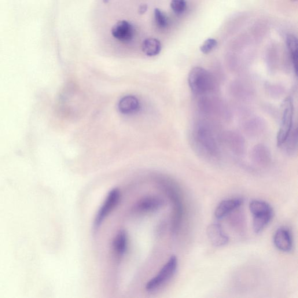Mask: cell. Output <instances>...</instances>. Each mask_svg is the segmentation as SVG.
Returning <instances> with one entry per match:
<instances>
[{"mask_svg": "<svg viewBox=\"0 0 298 298\" xmlns=\"http://www.w3.org/2000/svg\"><path fill=\"white\" fill-rule=\"evenodd\" d=\"M218 46V41L215 39H208L201 46L200 49L202 53L208 54L215 49Z\"/></svg>", "mask_w": 298, "mask_h": 298, "instance_id": "e0dca14e", "label": "cell"}, {"mask_svg": "<svg viewBox=\"0 0 298 298\" xmlns=\"http://www.w3.org/2000/svg\"><path fill=\"white\" fill-rule=\"evenodd\" d=\"M292 1H297V0H292Z\"/></svg>", "mask_w": 298, "mask_h": 298, "instance_id": "d6986e66", "label": "cell"}, {"mask_svg": "<svg viewBox=\"0 0 298 298\" xmlns=\"http://www.w3.org/2000/svg\"><path fill=\"white\" fill-rule=\"evenodd\" d=\"M207 236L214 247H222L229 242V238L224 233L222 226L218 224H211L207 228Z\"/></svg>", "mask_w": 298, "mask_h": 298, "instance_id": "ba28073f", "label": "cell"}, {"mask_svg": "<svg viewBox=\"0 0 298 298\" xmlns=\"http://www.w3.org/2000/svg\"><path fill=\"white\" fill-rule=\"evenodd\" d=\"M249 210L253 216V229L256 234H260L266 229L273 218V208L267 202L253 200L250 202Z\"/></svg>", "mask_w": 298, "mask_h": 298, "instance_id": "6da1fadb", "label": "cell"}, {"mask_svg": "<svg viewBox=\"0 0 298 298\" xmlns=\"http://www.w3.org/2000/svg\"><path fill=\"white\" fill-rule=\"evenodd\" d=\"M163 198L157 196H148L142 198L135 205V211L139 213L155 212L163 207Z\"/></svg>", "mask_w": 298, "mask_h": 298, "instance_id": "9c48e42d", "label": "cell"}, {"mask_svg": "<svg viewBox=\"0 0 298 298\" xmlns=\"http://www.w3.org/2000/svg\"><path fill=\"white\" fill-rule=\"evenodd\" d=\"M273 242L276 248L279 251L286 253L291 251L293 248V238L289 228L285 226L278 228L275 232Z\"/></svg>", "mask_w": 298, "mask_h": 298, "instance_id": "8992f818", "label": "cell"}, {"mask_svg": "<svg viewBox=\"0 0 298 298\" xmlns=\"http://www.w3.org/2000/svg\"><path fill=\"white\" fill-rule=\"evenodd\" d=\"M243 202L244 201L240 197L227 198V200L221 202L215 210L216 218L222 219L225 218L231 212H234L235 210L240 208L243 204Z\"/></svg>", "mask_w": 298, "mask_h": 298, "instance_id": "30bf717a", "label": "cell"}, {"mask_svg": "<svg viewBox=\"0 0 298 298\" xmlns=\"http://www.w3.org/2000/svg\"><path fill=\"white\" fill-rule=\"evenodd\" d=\"M187 81L191 91L196 95L207 93L213 89L212 76L204 68L196 67L191 69Z\"/></svg>", "mask_w": 298, "mask_h": 298, "instance_id": "3957f363", "label": "cell"}, {"mask_svg": "<svg viewBox=\"0 0 298 298\" xmlns=\"http://www.w3.org/2000/svg\"><path fill=\"white\" fill-rule=\"evenodd\" d=\"M118 108L123 115H132L139 111L140 103L134 95H126L121 99L118 105Z\"/></svg>", "mask_w": 298, "mask_h": 298, "instance_id": "8fae6325", "label": "cell"}, {"mask_svg": "<svg viewBox=\"0 0 298 298\" xmlns=\"http://www.w3.org/2000/svg\"><path fill=\"white\" fill-rule=\"evenodd\" d=\"M187 4L185 0H171L170 6L176 15L182 14L185 12Z\"/></svg>", "mask_w": 298, "mask_h": 298, "instance_id": "2e32d148", "label": "cell"}, {"mask_svg": "<svg viewBox=\"0 0 298 298\" xmlns=\"http://www.w3.org/2000/svg\"><path fill=\"white\" fill-rule=\"evenodd\" d=\"M121 193L119 188H114L110 191L104 203L98 210L94 221L95 229H98L108 218L110 213L115 209L120 201Z\"/></svg>", "mask_w": 298, "mask_h": 298, "instance_id": "5b68a950", "label": "cell"}, {"mask_svg": "<svg viewBox=\"0 0 298 298\" xmlns=\"http://www.w3.org/2000/svg\"><path fill=\"white\" fill-rule=\"evenodd\" d=\"M178 259L172 255L164 265L159 273L147 282L145 289L148 292H154L160 290L174 277L178 268Z\"/></svg>", "mask_w": 298, "mask_h": 298, "instance_id": "7a4b0ae2", "label": "cell"}, {"mask_svg": "<svg viewBox=\"0 0 298 298\" xmlns=\"http://www.w3.org/2000/svg\"><path fill=\"white\" fill-rule=\"evenodd\" d=\"M154 20L158 27L164 29L167 27L168 18L166 15L159 9L154 10Z\"/></svg>", "mask_w": 298, "mask_h": 298, "instance_id": "9a60e30c", "label": "cell"}, {"mask_svg": "<svg viewBox=\"0 0 298 298\" xmlns=\"http://www.w3.org/2000/svg\"><path fill=\"white\" fill-rule=\"evenodd\" d=\"M147 7H147L146 5L141 6L139 9V13L141 14L145 13L146 12Z\"/></svg>", "mask_w": 298, "mask_h": 298, "instance_id": "ac0fdd59", "label": "cell"}, {"mask_svg": "<svg viewBox=\"0 0 298 298\" xmlns=\"http://www.w3.org/2000/svg\"><path fill=\"white\" fill-rule=\"evenodd\" d=\"M293 104L292 99L287 97L281 106V124L277 135V143L281 146L289 137L293 127Z\"/></svg>", "mask_w": 298, "mask_h": 298, "instance_id": "277c9868", "label": "cell"}, {"mask_svg": "<svg viewBox=\"0 0 298 298\" xmlns=\"http://www.w3.org/2000/svg\"><path fill=\"white\" fill-rule=\"evenodd\" d=\"M143 52L146 56L154 57L159 54L161 50V43L155 38L146 39L143 42L142 45Z\"/></svg>", "mask_w": 298, "mask_h": 298, "instance_id": "4fadbf2b", "label": "cell"}, {"mask_svg": "<svg viewBox=\"0 0 298 298\" xmlns=\"http://www.w3.org/2000/svg\"><path fill=\"white\" fill-rule=\"evenodd\" d=\"M286 46L290 54V57L293 66L294 71L297 75V40L296 37L293 35H289L287 36Z\"/></svg>", "mask_w": 298, "mask_h": 298, "instance_id": "5bb4252c", "label": "cell"}, {"mask_svg": "<svg viewBox=\"0 0 298 298\" xmlns=\"http://www.w3.org/2000/svg\"><path fill=\"white\" fill-rule=\"evenodd\" d=\"M112 34L114 38L120 42L128 43L132 41L135 34L133 25L125 20L118 22L113 26Z\"/></svg>", "mask_w": 298, "mask_h": 298, "instance_id": "52a82bcc", "label": "cell"}, {"mask_svg": "<svg viewBox=\"0 0 298 298\" xmlns=\"http://www.w3.org/2000/svg\"><path fill=\"white\" fill-rule=\"evenodd\" d=\"M128 235L125 230H120L117 233L113 243L114 251L118 257H122L127 252L128 248Z\"/></svg>", "mask_w": 298, "mask_h": 298, "instance_id": "7c38bea8", "label": "cell"}]
</instances>
